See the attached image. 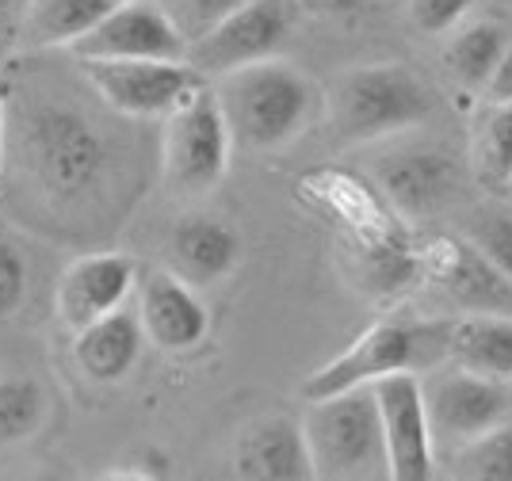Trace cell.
<instances>
[{
    "mask_svg": "<svg viewBox=\"0 0 512 481\" xmlns=\"http://www.w3.org/2000/svg\"><path fill=\"white\" fill-rule=\"evenodd\" d=\"M241 149H279L295 142L318 111V88L291 62L264 58L222 73L211 84Z\"/></svg>",
    "mask_w": 512,
    "mask_h": 481,
    "instance_id": "6da1fadb",
    "label": "cell"
},
{
    "mask_svg": "<svg viewBox=\"0 0 512 481\" xmlns=\"http://www.w3.org/2000/svg\"><path fill=\"white\" fill-rule=\"evenodd\" d=\"M4 123H12V146L46 195L81 199L100 184L107 165L104 138L77 107L39 100L12 115L4 111Z\"/></svg>",
    "mask_w": 512,
    "mask_h": 481,
    "instance_id": "7a4b0ae2",
    "label": "cell"
},
{
    "mask_svg": "<svg viewBox=\"0 0 512 481\" xmlns=\"http://www.w3.org/2000/svg\"><path fill=\"white\" fill-rule=\"evenodd\" d=\"M314 478L367 481L390 478L383 417L371 386L341 390L333 398H314L302 417Z\"/></svg>",
    "mask_w": 512,
    "mask_h": 481,
    "instance_id": "3957f363",
    "label": "cell"
},
{
    "mask_svg": "<svg viewBox=\"0 0 512 481\" xmlns=\"http://www.w3.org/2000/svg\"><path fill=\"white\" fill-rule=\"evenodd\" d=\"M448 329L451 321H379L306 378L302 398H333L394 371H421L428 363H440L448 359Z\"/></svg>",
    "mask_w": 512,
    "mask_h": 481,
    "instance_id": "277c9868",
    "label": "cell"
},
{
    "mask_svg": "<svg viewBox=\"0 0 512 481\" xmlns=\"http://www.w3.org/2000/svg\"><path fill=\"white\" fill-rule=\"evenodd\" d=\"M432 92L406 65H360L329 88V119L341 142H375L425 123Z\"/></svg>",
    "mask_w": 512,
    "mask_h": 481,
    "instance_id": "5b68a950",
    "label": "cell"
},
{
    "mask_svg": "<svg viewBox=\"0 0 512 481\" xmlns=\"http://www.w3.org/2000/svg\"><path fill=\"white\" fill-rule=\"evenodd\" d=\"M230 126L218 107L211 84L195 88L184 104L169 111L165 138H161V161L165 180L180 195H203L211 191L230 165Z\"/></svg>",
    "mask_w": 512,
    "mask_h": 481,
    "instance_id": "8992f818",
    "label": "cell"
},
{
    "mask_svg": "<svg viewBox=\"0 0 512 481\" xmlns=\"http://www.w3.org/2000/svg\"><path fill=\"white\" fill-rule=\"evenodd\" d=\"M88 84L111 111L130 119L169 115L203 88L207 77L192 62H153V58H77Z\"/></svg>",
    "mask_w": 512,
    "mask_h": 481,
    "instance_id": "52a82bcc",
    "label": "cell"
},
{
    "mask_svg": "<svg viewBox=\"0 0 512 481\" xmlns=\"http://www.w3.org/2000/svg\"><path fill=\"white\" fill-rule=\"evenodd\" d=\"M295 8H302L299 0H253L237 8L234 16H226L188 46V62L203 77H222L249 62L276 58L295 27Z\"/></svg>",
    "mask_w": 512,
    "mask_h": 481,
    "instance_id": "ba28073f",
    "label": "cell"
},
{
    "mask_svg": "<svg viewBox=\"0 0 512 481\" xmlns=\"http://www.w3.org/2000/svg\"><path fill=\"white\" fill-rule=\"evenodd\" d=\"M188 35L157 0H119L85 39L69 46L73 58H153L188 62Z\"/></svg>",
    "mask_w": 512,
    "mask_h": 481,
    "instance_id": "9c48e42d",
    "label": "cell"
},
{
    "mask_svg": "<svg viewBox=\"0 0 512 481\" xmlns=\"http://www.w3.org/2000/svg\"><path fill=\"white\" fill-rule=\"evenodd\" d=\"M371 390H375L379 417H383L390 478L428 481L436 474V447H432L425 386H421L417 371H394V375L371 382Z\"/></svg>",
    "mask_w": 512,
    "mask_h": 481,
    "instance_id": "30bf717a",
    "label": "cell"
},
{
    "mask_svg": "<svg viewBox=\"0 0 512 481\" xmlns=\"http://www.w3.org/2000/svg\"><path fill=\"white\" fill-rule=\"evenodd\" d=\"M428 401V424H432V447H436V462L455 455L463 443L482 436L497 420L509 417V390L497 378L470 375V371H455L444 375Z\"/></svg>",
    "mask_w": 512,
    "mask_h": 481,
    "instance_id": "8fae6325",
    "label": "cell"
},
{
    "mask_svg": "<svg viewBox=\"0 0 512 481\" xmlns=\"http://www.w3.org/2000/svg\"><path fill=\"white\" fill-rule=\"evenodd\" d=\"M432 279L459 310L512 317V279L470 237H436L421 249Z\"/></svg>",
    "mask_w": 512,
    "mask_h": 481,
    "instance_id": "7c38bea8",
    "label": "cell"
},
{
    "mask_svg": "<svg viewBox=\"0 0 512 481\" xmlns=\"http://www.w3.org/2000/svg\"><path fill=\"white\" fill-rule=\"evenodd\" d=\"M344 249H348L352 279L379 298L402 294L417 279H425V256L402 226H394V218H386L371 230L344 233Z\"/></svg>",
    "mask_w": 512,
    "mask_h": 481,
    "instance_id": "4fadbf2b",
    "label": "cell"
},
{
    "mask_svg": "<svg viewBox=\"0 0 512 481\" xmlns=\"http://www.w3.org/2000/svg\"><path fill=\"white\" fill-rule=\"evenodd\" d=\"M134 275H138V264L115 252L69 264L58 279V317L73 333H81L92 321H100L127 302L134 291Z\"/></svg>",
    "mask_w": 512,
    "mask_h": 481,
    "instance_id": "5bb4252c",
    "label": "cell"
},
{
    "mask_svg": "<svg viewBox=\"0 0 512 481\" xmlns=\"http://www.w3.org/2000/svg\"><path fill=\"white\" fill-rule=\"evenodd\" d=\"M138 317L146 340H153L161 352H192L211 329V314L195 298L192 283L172 272L146 275L138 291Z\"/></svg>",
    "mask_w": 512,
    "mask_h": 481,
    "instance_id": "9a60e30c",
    "label": "cell"
},
{
    "mask_svg": "<svg viewBox=\"0 0 512 481\" xmlns=\"http://www.w3.org/2000/svg\"><path fill=\"white\" fill-rule=\"evenodd\" d=\"M375 188L409 218L436 210L455 188V161L440 149H402L375 165Z\"/></svg>",
    "mask_w": 512,
    "mask_h": 481,
    "instance_id": "2e32d148",
    "label": "cell"
},
{
    "mask_svg": "<svg viewBox=\"0 0 512 481\" xmlns=\"http://www.w3.org/2000/svg\"><path fill=\"white\" fill-rule=\"evenodd\" d=\"M234 474L253 481H306L314 462L302 424L287 417H268L249 424L234 447Z\"/></svg>",
    "mask_w": 512,
    "mask_h": 481,
    "instance_id": "e0dca14e",
    "label": "cell"
},
{
    "mask_svg": "<svg viewBox=\"0 0 512 481\" xmlns=\"http://www.w3.org/2000/svg\"><path fill=\"white\" fill-rule=\"evenodd\" d=\"M142 340H146L142 317L130 314L127 306H119L77 333L73 356L92 382H119L130 375V367L142 356Z\"/></svg>",
    "mask_w": 512,
    "mask_h": 481,
    "instance_id": "ac0fdd59",
    "label": "cell"
},
{
    "mask_svg": "<svg viewBox=\"0 0 512 481\" xmlns=\"http://www.w3.org/2000/svg\"><path fill=\"white\" fill-rule=\"evenodd\" d=\"M241 256V241L230 222L222 218H184L176 230H172V260H176V272L184 275L195 287H207L214 279L230 272Z\"/></svg>",
    "mask_w": 512,
    "mask_h": 481,
    "instance_id": "d6986e66",
    "label": "cell"
},
{
    "mask_svg": "<svg viewBox=\"0 0 512 481\" xmlns=\"http://www.w3.org/2000/svg\"><path fill=\"white\" fill-rule=\"evenodd\" d=\"M448 359L470 375L512 382V317L470 314L451 321Z\"/></svg>",
    "mask_w": 512,
    "mask_h": 481,
    "instance_id": "ffe728a7",
    "label": "cell"
},
{
    "mask_svg": "<svg viewBox=\"0 0 512 481\" xmlns=\"http://www.w3.org/2000/svg\"><path fill=\"white\" fill-rule=\"evenodd\" d=\"M119 0H31L27 4V39L35 46H73Z\"/></svg>",
    "mask_w": 512,
    "mask_h": 481,
    "instance_id": "44dd1931",
    "label": "cell"
},
{
    "mask_svg": "<svg viewBox=\"0 0 512 481\" xmlns=\"http://www.w3.org/2000/svg\"><path fill=\"white\" fill-rule=\"evenodd\" d=\"M509 42V31L501 23H470V27H463L444 50V65H448L451 81L463 84V88H486L493 69L505 58Z\"/></svg>",
    "mask_w": 512,
    "mask_h": 481,
    "instance_id": "7402d4cb",
    "label": "cell"
},
{
    "mask_svg": "<svg viewBox=\"0 0 512 481\" xmlns=\"http://www.w3.org/2000/svg\"><path fill=\"white\" fill-rule=\"evenodd\" d=\"M451 478L467 481H512V413L486 428L482 436L463 443L455 455L444 459Z\"/></svg>",
    "mask_w": 512,
    "mask_h": 481,
    "instance_id": "603a6c76",
    "label": "cell"
},
{
    "mask_svg": "<svg viewBox=\"0 0 512 481\" xmlns=\"http://www.w3.org/2000/svg\"><path fill=\"white\" fill-rule=\"evenodd\" d=\"M474 165L486 188L512 184V104H490L474 134Z\"/></svg>",
    "mask_w": 512,
    "mask_h": 481,
    "instance_id": "cb8c5ba5",
    "label": "cell"
},
{
    "mask_svg": "<svg viewBox=\"0 0 512 481\" xmlns=\"http://www.w3.org/2000/svg\"><path fill=\"white\" fill-rule=\"evenodd\" d=\"M46 398L31 378H0V443H20L43 424Z\"/></svg>",
    "mask_w": 512,
    "mask_h": 481,
    "instance_id": "d4e9b609",
    "label": "cell"
},
{
    "mask_svg": "<svg viewBox=\"0 0 512 481\" xmlns=\"http://www.w3.org/2000/svg\"><path fill=\"white\" fill-rule=\"evenodd\" d=\"M467 237L512 279V214L509 210H501V207L474 210V214H470Z\"/></svg>",
    "mask_w": 512,
    "mask_h": 481,
    "instance_id": "484cf974",
    "label": "cell"
},
{
    "mask_svg": "<svg viewBox=\"0 0 512 481\" xmlns=\"http://www.w3.org/2000/svg\"><path fill=\"white\" fill-rule=\"evenodd\" d=\"M253 0H172V20L180 23V31L188 35V42H195L199 35H207L211 27L234 16L237 8H245Z\"/></svg>",
    "mask_w": 512,
    "mask_h": 481,
    "instance_id": "4316f807",
    "label": "cell"
},
{
    "mask_svg": "<svg viewBox=\"0 0 512 481\" xmlns=\"http://www.w3.org/2000/svg\"><path fill=\"white\" fill-rule=\"evenodd\" d=\"M23 291H27V260L8 237H0V317L20 306Z\"/></svg>",
    "mask_w": 512,
    "mask_h": 481,
    "instance_id": "83f0119b",
    "label": "cell"
},
{
    "mask_svg": "<svg viewBox=\"0 0 512 481\" xmlns=\"http://www.w3.org/2000/svg\"><path fill=\"white\" fill-rule=\"evenodd\" d=\"M474 0H409V16L425 35H444L470 12Z\"/></svg>",
    "mask_w": 512,
    "mask_h": 481,
    "instance_id": "f1b7e54d",
    "label": "cell"
},
{
    "mask_svg": "<svg viewBox=\"0 0 512 481\" xmlns=\"http://www.w3.org/2000/svg\"><path fill=\"white\" fill-rule=\"evenodd\" d=\"M486 96H490V104H512V42L509 50H505V58H501V65L493 69L490 84H486Z\"/></svg>",
    "mask_w": 512,
    "mask_h": 481,
    "instance_id": "f546056e",
    "label": "cell"
},
{
    "mask_svg": "<svg viewBox=\"0 0 512 481\" xmlns=\"http://www.w3.org/2000/svg\"><path fill=\"white\" fill-rule=\"evenodd\" d=\"M299 4L314 16H356L367 8V0H299Z\"/></svg>",
    "mask_w": 512,
    "mask_h": 481,
    "instance_id": "4dcf8cb0",
    "label": "cell"
},
{
    "mask_svg": "<svg viewBox=\"0 0 512 481\" xmlns=\"http://www.w3.org/2000/svg\"><path fill=\"white\" fill-rule=\"evenodd\" d=\"M12 8H16V0H0V27H8V20H12Z\"/></svg>",
    "mask_w": 512,
    "mask_h": 481,
    "instance_id": "1f68e13d",
    "label": "cell"
},
{
    "mask_svg": "<svg viewBox=\"0 0 512 481\" xmlns=\"http://www.w3.org/2000/svg\"><path fill=\"white\" fill-rule=\"evenodd\" d=\"M0 149H4V104H0Z\"/></svg>",
    "mask_w": 512,
    "mask_h": 481,
    "instance_id": "d6a6232c",
    "label": "cell"
}]
</instances>
